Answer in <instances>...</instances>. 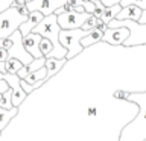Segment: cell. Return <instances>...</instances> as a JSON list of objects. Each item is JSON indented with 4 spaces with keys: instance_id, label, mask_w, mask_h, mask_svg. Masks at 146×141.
I'll return each mask as SVG.
<instances>
[{
    "instance_id": "9c48e42d",
    "label": "cell",
    "mask_w": 146,
    "mask_h": 141,
    "mask_svg": "<svg viewBox=\"0 0 146 141\" xmlns=\"http://www.w3.org/2000/svg\"><path fill=\"white\" fill-rule=\"evenodd\" d=\"M44 18V15L41 14L40 11H29V14H27V18L25 21L20 24V27H18V30H20V34L25 36L27 35L29 32H32V29L38 24V23Z\"/></svg>"
},
{
    "instance_id": "484cf974",
    "label": "cell",
    "mask_w": 146,
    "mask_h": 141,
    "mask_svg": "<svg viewBox=\"0 0 146 141\" xmlns=\"http://www.w3.org/2000/svg\"><path fill=\"white\" fill-rule=\"evenodd\" d=\"M139 23H140V24H146V9H143V12H141Z\"/></svg>"
},
{
    "instance_id": "7c38bea8",
    "label": "cell",
    "mask_w": 146,
    "mask_h": 141,
    "mask_svg": "<svg viewBox=\"0 0 146 141\" xmlns=\"http://www.w3.org/2000/svg\"><path fill=\"white\" fill-rule=\"evenodd\" d=\"M102 36H104V30L98 29V27H93V29L88 30V34L81 40V45L84 49L90 47V45H93L96 43H99V41H102Z\"/></svg>"
},
{
    "instance_id": "e0dca14e",
    "label": "cell",
    "mask_w": 146,
    "mask_h": 141,
    "mask_svg": "<svg viewBox=\"0 0 146 141\" xmlns=\"http://www.w3.org/2000/svg\"><path fill=\"white\" fill-rule=\"evenodd\" d=\"M52 49H53V44H52V41H50L49 38H41L40 41V52L43 53V56L44 58H49L50 56V52H52Z\"/></svg>"
},
{
    "instance_id": "cb8c5ba5",
    "label": "cell",
    "mask_w": 146,
    "mask_h": 141,
    "mask_svg": "<svg viewBox=\"0 0 146 141\" xmlns=\"http://www.w3.org/2000/svg\"><path fill=\"white\" fill-rule=\"evenodd\" d=\"M119 2H120V0H102L104 6H111V5H116Z\"/></svg>"
},
{
    "instance_id": "30bf717a",
    "label": "cell",
    "mask_w": 146,
    "mask_h": 141,
    "mask_svg": "<svg viewBox=\"0 0 146 141\" xmlns=\"http://www.w3.org/2000/svg\"><path fill=\"white\" fill-rule=\"evenodd\" d=\"M143 12V9L137 5H126L123 6L120 11L117 12L116 18L117 20H134V21H139L140 20V15Z\"/></svg>"
},
{
    "instance_id": "277c9868",
    "label": "cell",
    "mask_w": 146,
    "mask_h": 141,
    "mask_svg": "<svg viewBox=\"0 0 146 141\" xmlns=\"http://www.w3.org/2000/svg\"><path fill=\"white\" fill-rule=\"evenodd\" d=\"M9 38V47L6 49L8 50V58H15L18 59L23 65H27V64L32 62V55L27 52L23 45V35L20 34V30H15L12 32L11 35L8 36Z\"/></svg>"
},
{
    "instance_id": "83f0119b",
    "label": "cell",
    "mask_w": 146,
    "mask_h": 141,
    "mask_svg": "<svg viewBox=\"0 0 146 141\" xmlns=\"http://www.w3.org/2000/svg\"><path fill=\"white\" fill-rule=\"evenodd\" d=\"M143 141H146V138H145V140H143Z\"/></svg>"
},
{
    "instance_id": "6da1fadb",
    "label": "cell",
    "mask_w": 146,
    "mask_h": 141,
    "mask_svg": "<svg viewBox=\"0 0 146 141\" xmlns=\"http://www.w3.org/2000/svg\"><path fill=\"white\" fill-rule=\"evenodd\" d=\"M59 30H61V27H59L58 21H56V14H49V15H46L43 20L32 29V32L40 34L41 36L49 38L52 41L53 49H52V52H50V56L66 58L67 49L64 47V45H61V43H59Z\"/></svg>"
},
{
    "instance_id": "ac0fdd59",
    "label": "cell",
    "mask_w": 146,
    "mask_h": 141,
    "mask_svg": "<svg viewBox=\"0 0 146 141\" xmlns=\"http://www.w3.org/2000/svg\"><path fill=\"white\" fill-rule=\"evenodd\" d=\"M96 20H98V17H94V15H90L87 20L84 21V24H82L81 27L84 30H91L93 27H96Z\"/></svg>"
},
{
    "instance_id": "7a4b0ae2",
    "label": "cell",
    "mask_w": 146,
    "mask_h": 141,
    "mask_svg": "<svg viewBox=\"0 0 146 141\" xmlns=\"http://www.w3.org/2000/svg\"><path fill=\"white\" fill-rule=\"evenodd\" d=\"M88 34V30H84L82 27H76V29H61L59 30V43L61 45L67 49V61H70L75 56H78L84 47L81 45V40Z\"/></svg>"
},
{
    "instance_id": "8992f818",
    "label": "cell",
    "mask_w": 146,
    "mask_h": 141,
    "mask_svg": "<svg viewBox=\"0 0 146 141\" xmlns=\"http://www.w3.org/2000/svg\"><path fill=\"white\" fill-rule=\"evenodd\" d=\"M64 3H67V0H31L26 3V8L27 11H40L46 17L49 14H53Z\"/></svg>"
},
{
    "instance_id": "9a60e30c",
    "label": "cell",
    "mask_w": 146,
    "mask_h": 141,
    "mask_svg": "<svg viewBox=\"0 0 146 141\" xmlns=\"http://www.w3.org/2000/svg\"><path fill=\"white\" fill-rule=\"evenodd\" d=\"M41 79H47V73H46V68L44 67H41L38 68V70H35V71H32L29 73L26 77H25V80L27 82V84H35V82H38Z\"/></svg>"
},
{
    "instance_id": "ffe728a7",
    "label": "cell",
    "mask_w": 146,
    "mask_h": 141,
    "mask_svg": "<svg viewBox=\"0 0 146 141\" xmlns=\"http://www.w3.org/2000/svg\"><path fill=\"white\" fill-rule=\"evenodd\" d=\"M14 0H0V12H3L5 9H8L9 6H12Z\"/></svg>"
},
{
    "instance_id": "d6986e66",
    "label": "cell",
    "mask_w": 146,
    "mask_h": 141,
    "mask_svg": "<svg viewBox=\"0 0 146 141\" xmlns=\"http://www.w3.org/2000/svg\"><path fill=\"white\" fill-rule=\"evenodd\" d=\"M0 71H5V62H0ZM9 88V85H8V82L6 80H3V79H0V94L5 93Z\"/></svg>"
},
{
    "instance_id": "7402d4cb",
    "label": "cell",
    "mask_w": 146,
    "mask_h": 141,
    "mask_svg": "<svg viewBox=\"0 0 146 141\" xmlns=\"http://www.w3.org/2000/svg\"><path fill=\"white\" fill-rule=\"evenodd\" d=\"M8 59V50L0 47V62H5Z\"/></svg>"
},
{
    "instance_id": "3957f363",
    "label": "cell",
    "mask_w": 146,
    "mask_h": 141,
    "mask_svg": "<svg viewBox=\"0 0 146 141\" xmlns=\"http://www.w3.org/2000/svg\"><path fill=\"white\" fill-rule=\"evenodd\" d=\"M26 18L27 15L21 14L17 6H9L0 12V40L8 38L12 32H15Z\"/></svg>"
},
{
    "instance_id": "603a6c76",
    "label": "cell",
    "mask_w": 146,
    "mask_h": 141,
    "mask_svg": "<svg viewBox=\"0 0 146 141\" xmlns=\"http://www.w3.org/2000/svg\"><path fill=\"white\" fill-rule=\"evenodd\" d=\"M87 114H88L90 117H94L96 114H98V108H96V106H90L88 109H87Z\"/></svg>"
},
{
    "instance_id": "2e32d148",
    "label": "cell",
    "mask_w": 146,
    "mask_h": 141,
    "mask_svg": "<svg viewBox=\"0 0 146 141\" xmlns=\"http://www.w3.org/2000/svg\"><path fill=\"white\" fill-rule=\"evenodd\" d=\"M23 67V64L15 58H8L5 61V73H11V74H17V71Z\"/></svg>"
},
{
    "instance_id": "4fadbf2b",
    "label": "cell",
    "mask_w": 146,
    "mask_h": 141,
    "mask_svg": "<svg viewBox=\"0 0 146 141\" xmlns=\"http://www.w3.org/2000/svg\"><path fill=\"white\" fill-rule=\"evenodd\" d=\"M18 114V108L17 106H12L11 109H5L0 106V130H3L5 127L9 125V121L12 120Z\"/></svg>"
},
{
    "instance_id": "ba28073f",
    "label": "cell",
    "mask_w": 146,
    "mask_h": 141,
    "mask_svg": "<svg viewBox=\"0 0 146 141\" xmlns=\"http://www.w3.org/2000/svg\"><path fill=\"white\" fill-rule=\"evenodd\" d=\"M41 36L40 34H35V32H29L27 35L23 36V45L25 49L32 55V58H41L43 53L40 52V41H41Z\"/></svg>"
},
{
    "instance_id": "5b68a950",
    "label": "cell",
    "mask_w": 146,
    "mask_h": 141,
    "mask_svg": "<svg viewBox=\"0 0 146 141\" xmlns=\"http://www.w3.org/2000/svg\"><path fill=\"white\" fill-rule=\"evenodd\" d=\"M91 15L88 12H62L56 15V21L61 29H76V27H81L84 24V21Z\"/></svg>"
},
{
    "instance_id": "8fae6325",
    "label": "cell",
    "mask_w": 146,
    "mask_h": 141,
    "mask_svg": "<svg viewBox=\"0 0 146 141\" xmlns=\"http://www.w3.org/2000/svg\"><path fill=\"white\" fill-rule=\"evenodd\" d=\"M64 64H67V58H53V56L46 58L44 68H46V73H47V79H50L52 76L56 74L64 67Z\"/></svg>"
},
{
    "instance_id": "52a82bcc",
    "label": "cell",
    "mask_w": 146,
    "mask_h": 141,
    "mask_svg": "<svg viewBox=\"0 0 146 141\" xmlns=\"http://www.w3.org/2000/svg\"><path fill=\"white\" fill-rule=\"evenodd\" d=\"M128 36H129V29L126 26H117V27H107L104 30V36L102 41L111 44V45H122L123 41H125Z\"/></svg>"
},
{
    "instance_id": "d4e9b609",
    "label": "cell",
    "mask_w": 146,
    "mask_h": 141,
    "mask_svg": "<svg viewBox=\"0 0 146 141\" xmlns=\"http://www.w3.org/2000/svg\"><path fill=\"white\" fill-rule=\"evenodd\" d=\"M73 11L75 12H85V9L82 5H73Z\"/></svg>"
},
{
    "instance_id": "44dd1931",
    "label": "cell",
    "mask_w": 146,
    "mask_h": 141,
    "mask_svg": "<svg viewBox=\"0 0 146 141\" xmlns=\"http://www.w3.org/2000/svg\"><path fill=\"white\" fill-rule=\"evenodd\" d=\"M96 27H98V29H100V30H105V29L108 27V24L102 20V18L98 17V20H96Z\"/></svg>"
},
{
    "instance_id": "4316f807",
    "label": "cell",
    "mask_w": 146,
    "mask_h": 141,
    "mask_svg": "<svg viewBox=\"0 0 146 141\" xmlns=\"http://www.w3.org/2000/svg\"><path fill=\"white\" fill-rule=\"evenodd\" d=\"M0 135H2V130H0Z\"/></svg>"
},
{
    "instance_id": "5bb4252c",
    "label": "cell",
    "mask_w": 146,
    "mask_h": 141,
    "mask_svg": "<svg viewBox=\"0 0 146 141\" xmlns=\"http://www.w3.org/2000/svg\"><path fill=\"white\" fill-rule=\"evenodd\" d=\"M122 9V6H120V3H116V5H111V6H105L104 9H102V14H100V17L99 18H102V20L107 23L111 21L113 18H116V15H117V12Z\"/></svg>"
}]
</instances>
